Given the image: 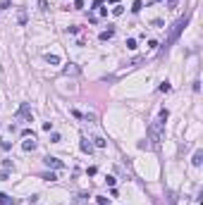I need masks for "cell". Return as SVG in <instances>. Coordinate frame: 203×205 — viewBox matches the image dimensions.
Masks as SVG:
<instances>
[{"instance_id": "obj_1", "label": "cell", "mask_w": 203, "mask_h": 205, "mask_svg": "<svg viewBox=\"0 0 203 205\" xmlns=\"http://www.w3.org/2000/svg\"><path fill=\"white\" fill-rule=\"evenodd\" d=\"M163 126H165V119H155L153 124L148 126V141L153 148L160 146V138H163Z\"/></svg>"}, {"instance_id": "obj_2", "label": "cell", "mask_w": 203, "mask_h": 205, "mask_svg": "<svg viewBox=\"0 0 203 205\" xmlns=\"http://www.w3.org/2000/svg\"><path fill=\"white\" fill-rule=\"evenodd\" d=\"M186 22H189V17H182V19H177V24L175 27H172V31H170V38H167V43L163 45V53H167V50H170V45L175 43L177 38H179V34H182V31H184V27H186Z\"/></svg>"}, {"instance_id": "obj_3", "label": "cell", "mask_w": 203, "mask_h": 205, "mask_svg": "<svg viewBox=\"0 0 203 205\" xmlns=\"http://www.w3.org/2000/svg\"><path fill=\"white\" fill-rule=\"evenodd\" d=\"M17 117H19V119H29V122H31V107H29V103H22V105H19Z\"/></svg>"}, {"instance_id": "obj_4", "label": "cell", "mask_w": 203, "mask_h": 205, "mask_svg": "<svg viewBox=\"0 0 203 205\" xmlns=\"http://www.w3.org/2000/svg\"><path fill=\"white\" fill-rule=\"evenodd\" d=\"M43 162H46L48 167H53V170H62V167H65V162H62V160H57V158H53V155L43 158Z\"/></svg>"}, {"instance_id": "obj_5", "label": "cell", "mask_w": 203, "mask_h": 205, "mask_svg": "<svg viewBox=\"0 0 203 205\" xmlns=\"http://www.w3.org/2000/svg\"><path fill=\"white\" fill-rule=\"evenodd\" d=\"M201 162H203V150H196L194 158H191V165L194 167H201Z\"/></svg>"}, {"instance_id": "obj_6", "label": "cell", "mask_w": 203, "mask_h": 205, "mask_svg": "<svg viewBox=\"0 0 203 205\" xmlns=\"http://www.w3.org/2000/svg\"><path fill=\"white\" fill-rule=\"evenodd\" d=\"M81 150H84V153H89V155L93 153V143L89 141V138H81Z\"/></svg>"}, {"instance_id": "obj_7", "label": "cell", "mask_w": 203, "mask_h": 205, "mask_svg": "<svg viewBox=\"0 0 203 205\" xmlns=\"http://www.w3.org/2000/svg\"><path fill=\"white\" fill-rule=\"evenodd\" d=\"M67 74V76H69V74H79V67H77V64L74 62H69V64H65V69H62Z\"/></svg>"}, {"instance_id": "obj_8", "label": "cell", "mask_w": 203, "mask_h": 205, "mask_svg": "<svg viewBox=\"0 0 203 205\" xmlns=\"http://www.w3.org/2000/svg\"><path fill=\"white\" fill-rule=\"evenodd\" d=\"M112 36H115V29H108V31H103V34L98 36V38H101V41H110Z\"/></svg>"}, {"instance_id": "obj_9", "label": "cell", "mask_w": 203, "mask_h": 205, "mask_svg": "<svg viewBox=\"0 0 203 205\" xmlns=\"http://www.w3.org/2000/svg\"><path fill=\"white\" fill-rule=\"evenodd\" d=\"M0 205H14V198L5 196V193H0Z\"/></svg>"}, {"instance_id": "obj_10", "label": "cell", "mask_w": 203, "mask_h": 205, "mask_svg": "<svg viewBox=\"0 0 203 205\" xmlns=\"http://www.w3.org/2000/svg\"><path fill=\"white\" fill-rule=\"evenodd\" d=\"M22 148H24V150H34V148H36V141H34V138H31V141H24V143H22Z\"/></svg>"}, {"instance_id": "obj_11", "label": "cell", "mask_w": 203, "mask_h": 205, "mask_svg": "<svg viewBox=\"0 0 203 205\" xmlns=\"http://www.w3.org/2000/svg\"><path fill=\"white\" fill-rule=\"evenodd\" d=\"M122 14H124V7L122 5H115L112 7V17H122Z\"/></svg>"}, {"instance_id": "obj_12", "label": "cell", "mask_w": 203, "mask_h": 205, "mask_svg": "<svg viewBox=\"0 0 203 205\" xmlns=\"http://www.w3.org/2000/svg\"><path fill=\"white\" fill-rule=\"evenodd\" d=\"M46 62H50V64H60V57H57V55H50V53H48V55H46Z\"/></svg>"}, {"instance_id": "obj_13", "label": "cell", "mask_w": 203, "mask_h": 205, "mask_svg": "<svg viewBox=\"0 0 203 205\" xmlns=\"http://www.w3.org/2000/svg\"><path fill=\"white\" fill-rule=\"evenodd\" d=\"M141 7H143V2H141V0H134V5H131V12H141Z\"/></svg>"}, {"instance_id": "obj_14", "label": "cell", "mask_w": 203, "mask_h": 205, "mask_svg": "<svg viewBox=\"0 0 203 205\" xmlns=\"http://www.w3.org/2000/svg\"><path fill=\"white\" fill-rule=\"evenodd\" d=\"M127 48L129 50H136V38H127Z\"/></svg>"}, {"instance_id": "obj_15", "label": "cell", "mask_w": 203, "mask_h": 205, "mask_svg": "<svg viewBox=\"0 0 203 205\" xmlns=\"http://www.w3.org/2000/svg\"><path fill=\"white\" fill-rule=\"evenodd\" d=\"M172 88V86H170V84H167V81H163V84H160V86H158V91H163V93H167V91Z\"/></svg>"}, {"instance_id": "obj_16", "label": "cell", "mask_w": 203, "mask_h": 205, "mask_svg": "<svg viewBox=\"0 0 203 205\" xmlns=\"http://www.w3.org/2000/svg\"><path fill=\"white\" fill-rule=\"evenodd\" d=\"M86 198H89V196H77V200H74V205H84V203H86Z\"/></svg>"}, {"instance_id": "obj_17", "label": "cell", "mask_w": 203, "mask_h": 205, "mask_svg": "<svg viewBox=\"0 0 203 205\" xmlns=\"http://www.w3.org/2000/svg\"><path fill=\"white\" fill-rule=\"evenodd\" d=\"M62 138H60V134H50V143H60Z\"/></svg>"}, {"instance_id": "obj_18", "label": "cell", "mask_w": 203, "mask_h": 205, "mask_svg": "<svg viewBox=\"0 0 203 205\" xmlns=\"http://www.w3.org/2000/svg\"><path fill=\"white\" fill-rule=\"evenodd\" d=\"M93 143H96L98 148H105V141H103V138H93Z\"/></svg>"}, {"instance_id": "obj_19", "label": "cell", "mask_w": 203, "mask_h": 205, "mask_svg": "<svg viewBox=\"0 0 203 205\" xmlns=\"http://www.w3.org/2000/svg\"><path fill=\"white\" fill-rule=\"evenodd\" d=\"M0 7L7 10V7H12V2H10V0H2V2H0Z\"/></svg>"}, {"instance_id": "obj_20", "label": "cell", "mask_w": 203, "mask_h": 205, "mask_svg": "<svg viewBox=\"0 0 203 205\" xmlns=\"http://www.w3.org/2000/svg\"><path fill=\"white\" fill-rule=\"evenodd\" d=\"M43 131H53V122H46L43 124Z\"/></svg>"}, {"instance_id": "obj_21", "label": "cell", "mask_w": 203, "mask_h": 205, "mask_svg": "<svg viewBox=\"0 0 203 205\" xmlns=\"http://www.w3.org/2000/svg\"><path fill=\"white\" fill-rule=\"evenodd\" d=\"M105 184L108 186H115V177H105Z\"/></svg>"}, {"instance_id": "obj_22", "label": "cell", "mask_w": 203, "mask_h": 205, "mask_svg": "<svg viewBox=\"0 0 203 205\" xmlns=\"http://www.w3.org/2000/svg\"><path fill=\"white\" fill-rule=\"evenodd\" d=\"M43 179H48V181H55L57 177H55V174H53V172H50V174H43Z\"/></svg>"}, {"instance_id": "obj_23", "label": "cell", "mask_w": 203, "mask_h": 205, "mask_svg": "<svg viewBox=\"0 0 203 205\" xmlns=\"http://www.w3.org/2000/svg\"><path fill=\"white\" fill-rule=\"evenodd\" d=\"M96 200H98V205H108V198H103V196H98Z\"/></svg>"}, {"instance_id": "obj_24", "label": "cell", "mask_w": 203, "mask_h": 205, "mask_svg": "<svg viewBox=\"0 0 203 205\" xmlns=\"http://www.w3.org/2000/svg\"><path fill=\"white\" fill-rule=\"evenodd\" d=\"M167 5H170V10H175L177 7V0H167Z\"/></svg>"}, {"instance_id": "obj_25", "label": "cell", "mask_w": 203, "mask_h": 205, "mask_svg": "<svg viewBox=\"0 0 203 205\" xmlns=\"http://www.w3.org/2000/svg\"><path fill=\"white\" fill-rule=\"evenodd\" d=\"M103 2H105V0H93V7H101Z\"/></svg>"}, {"instance_id": "obj_26", "label": "cell", "mask_w": 203, "mask_h": 205, "mask_svg": "<svg viewBox=\"0 0 203 205\" xmlns=\"http://www.w3.org/2000/svg\"><path fill=\"white\" fill-rule=\"evenodd\" d=\"M153 2H163V0H153Z\"/></svg>"}, {"instance_id": "obj_27", "label": "cell", "mask_w": 203, "mask_h": 205, "mask_svg": "<svg viewBox=\"0 0 203 205\" xmlns=\"http://www.w3.org/2000/svg\"><path fill=\"white\" fill-rule=\"evenodd\" d=\"M108 205H110V203H108Z\"/></svg>"}]
</instances>
